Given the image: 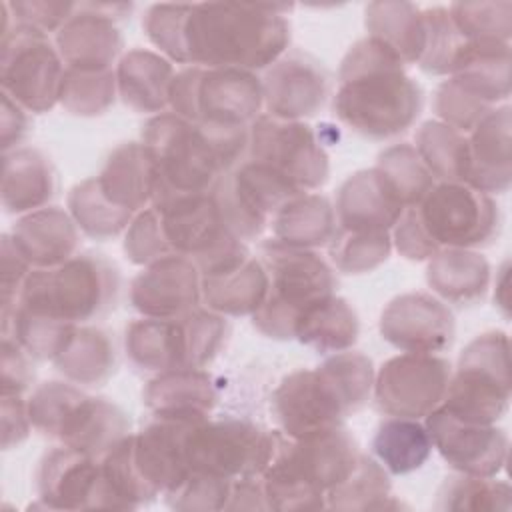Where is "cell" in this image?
<instances>
[{"label":"cell","instance_id":"obj_30","mask_svg":"<svg viewBox=\"0 0 512 512\" xmlns=\"http://www.w3.org/2000/svg\"><path fill=\"white\" fill-rule=\"evenodd\" d=\"M268 272L260 258L202 276L204 308L222 316H252L268 294Z\"/></svg>","mask_w":512,"mask_h":512},{"label":"cell","instance_id":"obj_27","mask_svg":"<svg viewBox=\"0 0 512 512\" xmlns=\"http://www.w3.org/2000/svg\"><path fill=\"white\" fill-rule=\"evenodd\" d=\"M58 178L52 162L38 150L20 146L2 154V208L28 214L46 208L56 196Z\"/></svg>","mask_w":512,"mask_h":512},{"label":"cell","instance_id":"obj_57","mask_svg":"<svg viewBox=\"0 0 512 512\" xmlns=\"http://www.w3.org/2000/svg\"><path fill=\"white\" fill-rule=\"evenodd\" d=\"M28 134H30L28 110L2 92V120H0L2 154L20 148V144L26 140Z\"/></svg>","mask_w":512,"mask_h":512},{"label":"cell","instance_id":"obj_18","mask_svg":"<svg viewBox=\"0 0 512 512\" xmlns=\"http://www.w3.org/2000/svg\"><path fill=\"white\" fill-rule=\"evenodd\" d=\"M202 274L186 256H166L144 266L130 282V304L146 318H176L200 306Z\"/></svg>","mask_w":512,"mask_h":512},{"label":"cell","instance_id":"obj_55","mask_svg":"<svg viewBox=\"0 0 512 512\" xmlns=\"http://www.w3.org/2000/svg\"><path fill=\"white\" fill-rule=\"evenodd\" d=\"M30 354L10 336H2V394H24L34 382Z\"/></svg>","mask_w":512,"mask_h":512},{"label":"cell","instance_id":"obj_29","mask_svg":"<svg viewBox=\"0 0 512 512\" xmlns=\"http://www.w3.org/2000/svg\"><path fill=\"white\" fill-rule=\"evenodd\" d=\"M128 434L130 420L118 404L108 398L84 394L68 414L58 442L88 456L102 458Z\"/></svg>","mask_w":512,"mask_h":512},{"label":"cell","instance_id":"obj_4","mask_svg":"<svg viewBox=\"0 0 512 512\" xmlns=\"http://www.w3.org/2000/svg\"><path fill=\"white\" fill-rule=\"evenodd\" d=\"M250 128L196 124L162 112L142 128V142L156 160V186L182 194L214 192L248 154Z\"/></svg>","mask_w":512,"mask_h":512},{"label":"cell","instance_id":"obj_8","mask_svg":"<svg viewBox=\"0 0 512 512\" xmlns=\"http://www.w3.org/2000/svg\"><path fill=\"white\" fill-rule=\"evenodd\" d=\"M440 406L476 424H496L508 412L510 342L506 332L490 330L464 346Z\"/></svg>","mask_w":512,"mask_h":512},{"label":"cell","instance_id":"obj_21","mask_svg":"<svg viewBox=\"0 0 512 512\" xmlns=\"http://www.w3.org/2000/svg\"><path fill=\"white\" fill-rule=\"evenodd\" d=\"M406 206L374 166L350 174L336 192V220L348 232H390Z\"/></svg>","mask_w":512,"mask_h":512},{"label":"cell","instance_id":"obj_41","mask_svg":"<svg viewBox=\"0 0 512 512\" xmlns=\"http://www.w3.org/2000/svg\"><path fill=\"white\" fill-rule=\"evenodd\" d=\"M376 168L384 174L406 208L420 204L436 184L414 144L408 142L384 148L376 158Z\"/></svg>","mask_w":512,"mask_h":512},{"label":"cell","instance_id":"obj_53","mask_svg":"<svg viewBox=\"0 0 512 512\" xmlns=\"http://www.w3.org/2000/svg\"><path fill=\"white\" fill-rule=\"evenodd\" d=\"M390 232L392 248H396V252L406 260L422 262L440 250L426 232L416 206H408Z\"/></svg>","mask_w":512,"mask_h":512},{"label":"cell","instance_id":"obj_2","mask_svg":"<svg viewBox=\"0 0 512 512\" xmlns=\"http://www.w3.org/2000/svg\"><path fill=\"white\" fill-rule=\"evenodd\" d=\"M292 4L200 2L186 20L188 66L264 70L290 44L286 14Z\"/></svg>","mask_w":512,"mask_h":512},{"label":"cell","instance_id":"obj_45","mask_svg":"<svg viewBox=\"0 0 512 512\" xmlns=\"http://www.w3.org/2000/svg\"><path fill=\"white\" fill-rule=\"evenodd\" d=\"M332 264L344 274H366L384 264L392 252L390 232L340 230L326 246Z\"/></svg>","mask_w":512,"mask_h":512},{"label":"cell","instance_id":"obj_10","mask_svg":"<svg viewBox=\"0 0 512 512\" xmlns=\"http://www.w3.org/2000/svg\"><path fill=\"white\" fill-rule=\"evenodd\" d=\"M184 450L190 472L226 480L258 478L272 456L274 430L242 418H206L190 426Z\"/></svg>","mask_w":512,"mask_h":512},{"label":"cell","instance_id":"obj_22","mask_svg":"<svg viewBox=\"0 0 512 512\" xmlns=\"http://www.w3.org/2000/svg\"><path fill=\"white\" fill-rule=\"evenodd\" d=\"M510 106H496L468 132V170L464 184L484 194H502L512 184Z\"/></svg>","mask_w":512,"mask_h":512},{"label":"cell","instance_id":"obj_34","mask_svg":"<svg viewBox=\"0 0 512 512\" xmlns=\"http://www.w3.org/2000/svg\"><path fill=\"white\" fill-rule=\"evenodd\" d=\"M360 334L356 310L340 296L332 294L310 306L298 320L294 340L318 354L350 350Z\"/></svg>","mask_w":512,"mask_h":512},{"label":"cell","instance_id":"obj_50","mask_svg":"<svg viewBox=\"0 0 512 512\" xmlns=\"http://www.w3.org/2000/svg\"><path fill=\"white\" fill-rule=\"evenodd\" d=\"M232 480L188 472V476L170 492L164 494V502L172 510H226L230 498Z\"/></svg>","mask_w":512,"mask_h":512},{"label":"cell","instance_id":"obj_39","mask_svg":"<svg viewBox=\"0 0 512 512\" xmlns=\"http://www.w3.org/2000/svg\"><path fill=\"white\" fill-rule=\"evenodd\" d=\"M398 508L392 502L390 474L372 456H358L354 470L334 488L326 492V508L334 510H386Z\"/></svg>","mask_w":512,"mask_h":512},{"label":"cell","instance_id":"obj_38","mask_svg":"<svg viewBox=\"0 0 512 512\" xmlns=\"http://www.w3.org/2000/svg\"><path fill=\"white\" fill-rule=\"evenodd\" d=\"M414 148L434 180L464 184L468 170L466 134L440 120H426L416 130Z\"/></svg>","mask_w":512,"mask_h":512},{"label":"cell","instance_id":"obj_36","mask_svg":"<svg viewBox=\"0 0 512 512\" xmlns=\"http://www.w3.org/2000/svg\"><path fill=\"white\" fill-rule=\"evenodd\" d=\"M52 362L72 384L102 386L116 370V350L104 330L78 326L66 348Z\"/></svg>","mask_w":512,"mask_h":512},{"label":"cell","instance_id":"obj_37","mask_svg":"<svg viewBox=\"0 0 512 512\" xmlns=\"http://www.w3.org/2000/svg\"><path fill=\"white\" fill-rule=\"evenodd\" d=\"M66 204L78 230L100 242L124 234L134 218V212L120 208L106 198L96 176L74 184Z\"/></svg>","mask_w":512,"mask_h":512},{"label":"cell","instance_id":"obj_54","mask_svg":"<svg viewBox=\"0 0 512 512\" xmlns=\"http://www.w3.org/2000/svg\"><path fill=\"white\" fill-rule=\"evenodd\" d=\"M34 268L22 256V252L12 242L10 234L2 236V250H0V288H2V314L12 312L20 298L22 286L28 274Z\"/></svg>","mask_w":512,"mask_h":512},{"label":"cell","instance_id":"obj_40","mask_svg":"<svg viewBox=\"0 0 512 512\" xmlns=\"http://www.w3.org/2000/svg\"><path fill=\"white\" fill-rule=\"evenodd\" d=\"M2 336L14 338L32 358L54 360L70 342L78 324L52 318L16 306L12 312L0 314Z\"/></svg>","mask_w":512,"mask_h":512},{"label":"cell","instance_id":"obj_51","mask_svg":"<svg viewBox=\"0 0 512 512\" xmlns=\"http://www.w3.org/2000/svg\"><path fill=\"white\" fill-rule=\"evenodd\" d=\"M490 110L494 108L468 94L452 78L444 80L434 92V112L438 120L462 134H468Z\"/></svg>","mask_w":512,"mask_h":512},{"label":"cell","instance_id":"obj_26","mask_svg":"<svg viewBox=\"0 0 512 512\" xmlns=\"http://www.w3.org/2000/svg\"><path fill=\"white\" fill-rule=\"evenodd\" d=\"M116 86L122 102L140 114H162L170 108L174 66L160 52L134 48L116 62Z\"/></svg>","mask_w":512,"mask_h":512},{"label":"cell","instance_id":"obj_14","mask_svg":"<svg viewBox=\"0 0 512 512\" xmlns=\"http://www.w3.org/2000/svg\"><path fill=\"white\" fill-rule=\"evenodd\" d=\"M130 10L132 4L80 2L54 38L64 66L84 72L112 70L124 48L116 22L126 18Z\"/></svg>","mask_w":512,"mask_h":512},{"label":"cell","instance_id":"obj_1","mask_svg":"<svg viewBox=\"0 0 512 512\" xmlns=\"http://www.w3.org/2000/svg\"><path fill=\"white\" fill-rule=\"evenodd\" d=\"M338 82L336 118L370 140L400 136L416 122L424 106V92L406 74L402 60L370 36L348 48Z\"/></svg>","mask_w":512,"mask_h":512},{"label":"cell","instance_id":"obj_44","mask_svg":"<svg viewBox=\"0 0 512 512\" xmlns=\"http://www.w3.org/2000/svg\"><path fill=\"white\" fill-rule=\"evenodd\" d=\"M450 20L466 42H506L512 36V2H454Z\"/></svg>","mask_w":512,"mask_h":512},{"label":"cell","instance_id":"obj_5","mask_svg":"<svg viewBox=\"0 0 512 512\" xmlns=\"http://www.w3.org/2000/svg\"><path fill=\"white\" fill-rule=\"evenodd\" d=\"M268 294L250 316L252 326L274 340H294L298 320L316 302L336 294L332 266L316 252L290 248L274 238L260 244Z\"/></svg>","mask_w":512,"mask_h":512},{"label":"cell","instance_id":"obj_7","mask_svg":"<svg viewBox=\"0 0 512 512\" xmlns=\"http://www.w3.org/2000/svg\"><path fill=\"white\" fill-rule=\"evenodd\" d=\"M262 108V80L250 70L186 66L170 84V112L196 124L250 128Z\"/></svg>","mask_w":512,"mask_h":512},{"label":"cell","instance_id":"obj_25","mask_svg":"<svg viewBox=\"0 0 512 512\" xmlns=\"http://www.w3.org/2000/svg\"><path fill=\"white\" fill-rule=\"evenodd\" d=\"M96 178L112 204L136 214L152 204L156 160L142 140L124 142L108 154Z\"/></svg>","mask_w":512,"mask_h":512},{"label":"cell","instance_id":"obj_20","mask_svg":"<svg viewBox=\"0 0 512 512\" xmlns=\"http://www.w3.org/2000/svg\"><path fill=\"white\" fill-rule=\"evenodd\" d=\"M200 420L160 418L132 434V458L144 484L154 496H164L176 488L190 472L186 462V434Z\"/></svg>","mask_w":512,"mask_h":512},{"label":"cell","instance_id":"obj_58","mask_svg":"<svg viewBox=\"0 0 512 512\" xmlns=\"http://www.w3.org/2000/svg\"><path fill=\"white\" fill-rule=\"evenodd\" d=\"M226 510H268L260 476L232 480Z\"/></svg>","mask_w":512,"mask_h":512},{"label":"cell","instance_id":"obj_9","mask_svg":"<svg viewBox=\"0 0 512 512\" xmlns=\"http://www.w3.org/2000/svg\"><path fill=\"white\" fill-rule=\"evenodd\" d=\"M0 86L28 112H48L60 104L66 66L48 34L12 20L8 2L0 4Z\"/></svg>","mask_w":512,"mask_h":512},{"label":"cell","instance_id":"obj_3","mask_svg":"<svg viewBox=\"0 0 512 512\" xmlns=\"http://www.w3.org/2000/svg\"><path fill=\"white\" fill-rule=\"evenodd\" d=\"M374 364L368 356L344 350L316 368L286 374L274 388L270 410L278 430L290 438L342 426L372 396Z\"/></svg>","mask_w":512,"mask_h":512},{"label":"cell","instance_id":"obj_24","mask_svg":"<svg viewBox=\"0 0 512 512\" xmlns=\"http://www.w3.org/2000/svg\"><path fill=\"white\" fill-rule=\"evenodd\" d=\"M142 404L152 416L206 420L218 404V388L212 376L202 368L168 370L146 382Z\"/></svg>","mask_w":512,"mask_h":512},{"label":"cell","instance_id":"obj_16","mask_svg":"<svg viewBox=\"0 0 512 512\" xmlns=\"http://www.w3.org/2000/svg\"><path fill=\"white\" fill-rule=\"evenodd\" d=\"M378 330L400 352L436 354L450 348L456 324L440 298L426 292H406L386 304Z\"/></svg>","mask_w":512,"mask_h":512},{"label":"cell","instance_id":"obj_59","mask_svg":"<svg viewBox=\"0 0 512 512\" xmlns=\"http://www.w3.org/2000/svg\"><path fill=\"white\" fill-rule=\"evenodd\" d=\"M494 284V302L502 308L504 314H508V262L498 270Z\"/></svg>","mask_w":512,"mask_h":512},{"label":"cell","instance_id":"obj_42","mask_svg":"<svg viewBox=\"0 0 512 512\" xmlns=\"http://www.w3.org/2000/svg\"><path fill=\"white\" fill-rule=\"evenodd\" d=\"M116 72L100 70V72H84L66 68L64 82L60 90V106L82 118H92L104 114L116 100Z\"/></svg>","mask_w":512,"mask_h":512},{"label":"cell","instance_id":"obj_23","mask_svg":"<svg viewBox=\"0 0 512 512\" xmlns=\"http://www.w3.org/2000/svg\"><path fill=\"white\" fill-rule=\"evenodd\" d=\"M10 238L32 268H54L78 254L80 230L70 212L46 206L20 216Z\"/></svg>","mask_w":512,"mask_h":512},{"label":"cell","instance_id":"obj_43","mask_svg":"<svg viewBox=\"0 0 512 512\" xmlns=\"http://www.w3.org/2000/svg\"><path fill=\"white\" fill-rule=\"evenodd\" d=\"M512 488L494 476H450L438 490L442 510H510Z\"/></svg>","mask_w":512,"mask_h":512},{"label":"cell","instance_id":"obj_48","mask_svg":"<svg viewBox=\"0 0 512 512\" xmlns=\"http://www.w3.org/2000/svg\"><path fill=\"white\" fill-rule=\"evenodd\" d=\"M190 10L192 4H152L142 18V28L160 54L170 62L186 66L188 54L184 30Z\"/></svg>","mask_w":512,"mask_h":512},{"label":"cell","instance_id":"obj_52","mask_svg":"<svg viewBox=\"0 0 512 512\" xmlns=\"http://www.w3.org/2000/svg\"><path fill=\"white\" fill-rule=\"evenodd\" d=\"M78 2H48V0H18L8 2L12 20L44 34L58 32L76 12Z\"/></svg>","mask_w":512,"mask_h":512},{"label":"cell","instance_id":"obj_15","mask_svg":"<svg viewBox=\"0 0 512 512\" xmlns=\"http://www.w3.org/2000/svg\"><path fill=\"white\" fill-rule=\"evenodd\" d=\"M432 448L460 474L496 476L508 460V434L496 424L466 422L438 406L424 418Z\"/></svg>","mask_w":512,"mask_h":512},{"label":"cell","instance_id":"obj_31","mask_svg":"<svg viewBox=\"0 0 512 512\" xmlns=\"http://www.w3.org/2000/svg\"><path fill=\"white\" fill-rule=\"evenodd\" d=\"M270 228L272 238L284 246L316 250L332 242L338 232V220L326 196L302 192L274 214Z\"/></svg>","mask_w":512,"mask_h":512},{"label":"cell","instance_id":"obj_28","mask_svg":"<svg viewBox=\"0 0 512 512\" xmlns=\"http://www.w3.org/2000/svg\"><path fill=\"white\" fill-rule=\"evenodd\" d=\"M124 350L132 366L144 372L184 370L188 346L182 318H138L126 326Z\"/></svg>","mask_w":512,"mask_h":512},{"label":"cell","instance_id":"obj_49","mask_svg":"<svg viewBox=\"0 0 512 512\" xmlns=\"http://www.w3.org/2000/svg\"><path fill=\"white\" fill-rule=\"evenodd\" d=\"M122 250L126 258L136 266H148L174 254L164 236L160 216L154 206H148L134 214L130 226L124 232Z\"/></svg>","mask_w":512,"mask_h":512},{"label":"cell","instance_id":"obj_35","mask_svg":"<svg viewBox=\"0 0 512 512\" xmlns=\"http://www.w3.org/2000/svg\"><path fill=\"white\" fill-rule=\"evenodd\" d=\"M424 422L414 418H384L372 438V454L392 476H404L424 466L432 454Z\"/></svg>","mask_w":512,"mask_h":512},{"label":"cell","instance_id":"obj_17","mask_svg":"<svg viewBox=\"0 0 512 512\" xmlns=\"http://www.w3.org/2000/svg\"><path fill=\"white\" fill-rule=\"evenodd\" d=\"M40 506L48 510L108 508L100 458L60 444L42 456L36 468Z\"/></svg>","mask_w":512,"mask_h":512},{"label":"cell","instance_id":"obj_46","mask_svg":"<svg viewBox=\"0 0 512 512\" xmlns=\"http://www.w3.org/2000/svg\"><path fill=\"white\" fill-rule=\"evenodd\" d=\"M422 16L426 26V46L418 66L432 76H452L466 40L454 28L448 8H426L422 10Z\"/></svg>","mask_w":512,"mask_h":512},{"label":"cell","instance_id":"obj_33","mask_svg":"<svg viewBox=\"0 0 512 512\" xmlns=\"http://www.w3.org/2000/svg\"><path fill=\"white\" fill-rule=\"evenodd\" d=\"M364 16L368 36L390 48L404 66L420 62L426 46V26L416 4L370 2Z\"/></svg>","mask_w":512,"mask_h":512},{"label":"cell","instance_id":"obj_6","mask_svg":"<svg viewBox=\"0 0 512 512\" xmlns=\"http://www.w3.org/2000/svg\"><path fill=\"white\" fill-rule=\"evenodd\" d=\"M118 288V268L102 254L84 252L54 268H34L16 306L80 326L106 314Z\"/></svg>","mask_w":512,"mask_h":512},{"label":"cell","instance_id":"obj_12","mask_svg":"<svg viewBox=\"0 0 512 512\" xmlns=\"http://www.w3.org/2000/svg\"><path fill=\"white\" fill-rule=\"evenodd\" d=\"M246 158L272 168L300 192H314L330 174L328 154L308 124L268 114L250 124Z\"/></svg>","mask_w":512,"mask_h":512},{"label":"cell","instance_id":"obj_32","mask_svg":"<svg viewBox=\"0 0 512 512\" xmlns=\"http://www.w3.org/2000/svg\"><path fill=\"white\" fill-rule=\"evenodd\" d=\"M426 282L446 302L472 304L488 290L490 264L476 250L440 248L428 258Z\"/></svg>","mask_w":512,"mask_h":512},{"label":"cell","instance_id":"obj_19","mask_svg":"<svg viewBox=\"0 0 512 512\" xmlns=\"http://www.w3.org/2000/svg\"><path fill=\"white\" fill-rule=\"evenodd\" d=\"M262 94L268 116L302 122L322 108L328 96V78L310 56L284 54L266 70Z\"/></svg>","mask_w":512,"mask_h":512},{"label":"cell","instance_id":"obj_47","mask_svg":"<svg viewBox=\"0 0 512 512\" xmlns=\"http://www.w3.org/2000/svg\"><path fill=\"white\" fill-rule=\"evenodd\" d=\"M86 392L74 386L72 382H44L36 386L30 394L28 416L32 428L46 438L58 440V434L74 410V406L82 400Z\"/></svg>","mask_w":512,"mask_h":512},{"label":"cell","instance_id":"obj_56","mask_svg":"<svg viewBox=\"0 0 512 512\" xmlns=\"http://www.w3.org/2000/svg\"><path fill=\"white\" fill-rule=\"evenodd\" d=\"M0 420H2V448L12 450L18 448L32 430V422L28 416V402L22 394H2L0 404Z\"/></svg>","mask_w":512,"mask_h":512},{"label":"cell","instance_id":"obj_11","mask_svg":"<svg viewBox=\"0 0 512 512\" xmlns=\"http://www.w3.org/2000/svg\"><path fill=\"white\" fill-rule=\"evenodd\" d=\"M416 208L438 248H486L500 232L496 200L462 182H436Z\"/></svg>","mask_w":512,"mask_h":512},{"label":"cell","instance_id":"obj_13","mask_svg":"<svg viewBox=\"0 0 512 512\" xmlns=\"http://www.w3.org/2000/svg\"><path fill=\"white\" fill-rule=\"evenodd\" d=\"M452 366L436 354L402 352L388 358L374 374L376 408L396 418H426L446 396Z\"/></svg>","mask_w":512,"mask_h":512}]
</instances>
